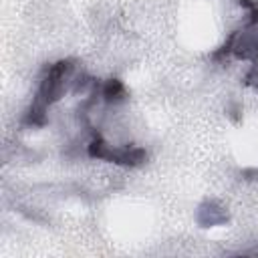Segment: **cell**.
<instances>
[{"instance_id": "cell-1", "label": "cell", "mask_w": 258, "mask_h": 258, "mask_svg": "<svg viewBox=\"0 0 258 258\" xmlns=\"http://www.w3.org/2000/svg\"><path fill=\"white\" fill-rule=\"evenodd\" d=\"M103 95H105V99H109V101H113V99H121V95H123V87H121V83L119 81H109L107 85H105V89H103Z\"/></svg>"}]
</instances>
